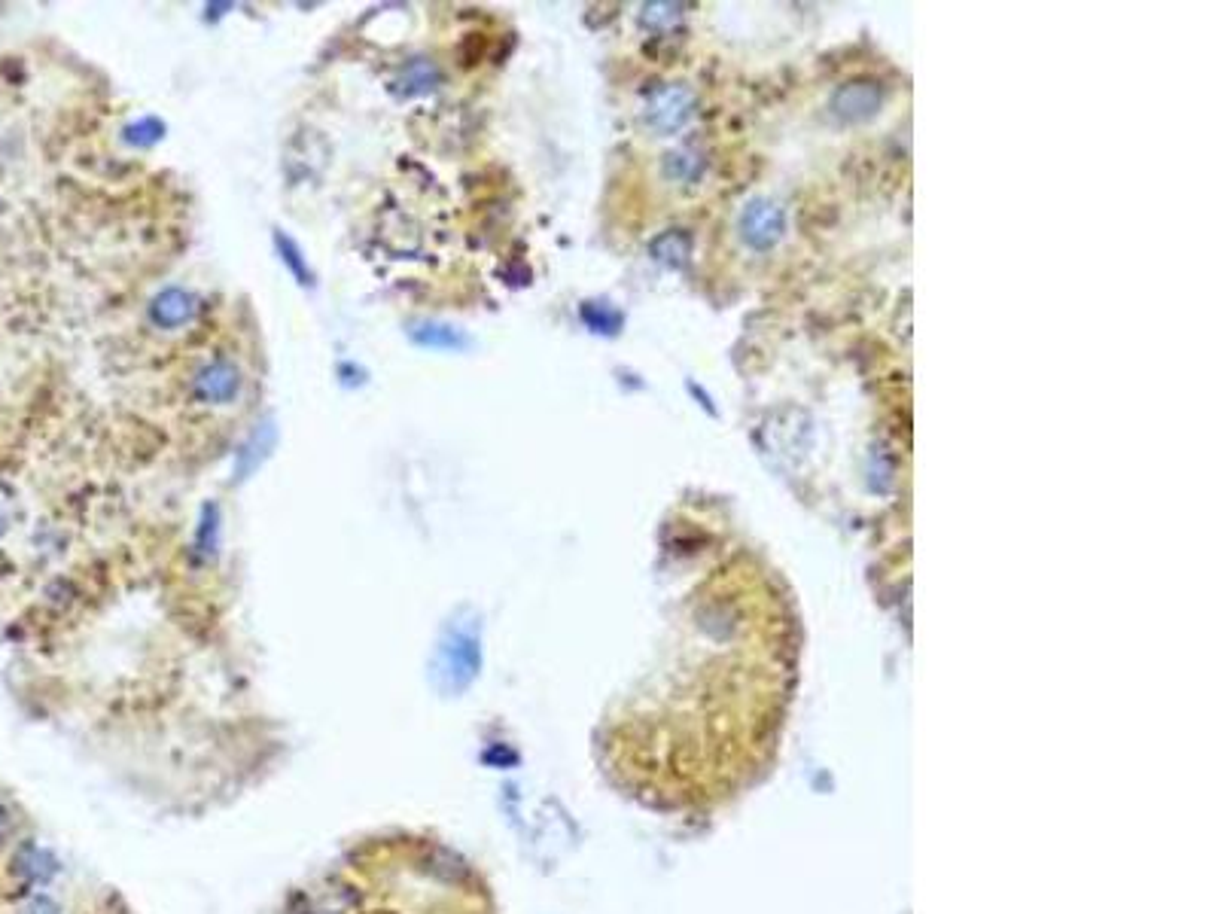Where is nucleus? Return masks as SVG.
Here are the masks:
<instances>
[{
    "instance_id": "f257e3e1",
    "label": "nucleus",
    "mask_w": 1218,
    "mask_h": 914,
    "mask_svg": "<svg viewBox=\"0 0 1218 914\" xmlns=\"http://www.w3.org/2000/svg\"><path fill=\"white\" fill-rule=\"evenodd\" d=\"M241 390V369L226 360L214 357L192 375V394L208 406H229Z\"/></svg>"
},
{
    "instance_id": "f03ea898",
    "label": "nucleus",
    "mask_w": 1218,
    "mask_h": 914,
    "mask_svg": "<svg viewBox=\"0 0 1218 914\" xmlns=\"http://www.w3.org/2000/svg\"><path fill=\"white\" fill-rule=\"evenodd\" d=\"M439 665L454 680V686H466L479 671V640L472 631L451 628L439 646Z\"/></svg>"
},
{
    "instance_id": "7ed1b4c3",
    "label": "nucleus",
    "mask_w": 1218,
    "mask_h": 914,
    "mask_svg": "<svg viewBox=\"0 0 1218 914\" xmlns=\"http://www.w3.org/2000/svg\"><path fill=\"white\" fill-rule=\"evenodd\" d=\"M692 107H695V98H692L689 89L670 86V89H661L649 101L646 119H649V125L655 128V132H676V128H683L689 122Z\"/></svg>"
},
{
    "instance_id": "20e7f679",
    "label": "nucleus",
    "mask_w": 1218,
    "mask_h": 914,
    "mask_svg": "<svg viewBox=\"0 0 1218 914\" xmlns=\"http://www.w3.org/2000/svg\"><path fill=\"white\" fill-rule=\"evenodd\" d=\"M198 311V299L183 287H165L150 302V320L159 330H180Z\"/></svg>"
},
{
    "instance_id": "39448f33",
    "label": "nucleus",
    "mask_w": 1218,
    "mask_h": 914,
    "mask_svg": "<svg viewBox=\"0 0 1218 914\" xmlns=\"http://www.w3.org/2000/svg\"><path fill=\"white\" fill-rule=\"evenodd\" d=\"M275 445H278V427H275V421L256 424V430L244 439L241 451L235 454V479H238V482L250 479V476L265 464V457L275 451Z\"/></svg>"
},
{
    "instance_id": "423d86ee",
    "label": "nucleus",
    "mask_w": 1218,
    "mask_h": 914,
    "mask_svg": "<svg viewBox=\"0 0 1218 914\" xmlns=\"http://www.w3.org/2000/svg\"><path fill=\"white\" fill-rule=\"evenodd\" d=\"M740 232H743V238H747L753 247H771V244L780 238V232H783V214H780V208H777L774 202H765V199L753 202L747 211H743Z\"/></svg>"
},
{
    "instance_id": "0eeeda50",
    "label": "nucleus",
    "mask_w": 1218,
    "mask_h": 914,
    "mask_svg": "<svg viewBox=\"0 0 1218 914\" xmlns=\"http://www.w3.org/2000/svg\"><path fill=\"white\" fill-rule=\"evenodd\" d=\"M877 107H881V89L874 83H850L835 95V113L850 122L868 119Z\"/></svg>"
},
{
    "instance_id": "6e6552de",
    "label": "nucleus",
    "mask_w": 1218,
    "mask_h": 914,
    "mask_svg": "<svg viewBox=\"0 0 1218 914\" xmlns=\"http://www.w3.org/2000/svg\"><path fill=\"white\" fill-rule=\"evenodd\" d=\"M412 342L421 348H433V351H463L469 345V339L463 336V330L451 323H439V320H418L412 323L409 330Z\"/></svg>"
},
{
    "instance_id": "1a4fd4ad",
    "label": "nucleus",
    "mask_w": 1218,
    "mask_h": 914,
    "mask_svg": "<svg viewBox=\"0 0 1218 914\" xmlns=\"http://www.w3.org/2000/svg\"><path fill=\"white\" fill-rule=\"evenodd\" d=\"M220 546V506L217 503H205L198 518V534H195V555L201 558H211L217 555Z\"/></svg>"
},
{
    "instance_id": "9d476101",
    "label": "nucleus",
    "mask_w": 1218,
    "mask_h": 914,
    "mask_svg": "<svg viewBox=\"0 0 1218 914\" xmlns=\"http://www.w3.org/2000/svg\"><path fill=\"white\" fill-rule=\"evenodd\" d=\"M275 244H278V253H281V263L290 269V275H293L302 287H311V284H314V275H311V269H308V259L302 256V247H299L290 235H284V232H275Z\"/></svg>"
},
{
    "instance_id": "9b49d317",
    "label": "nucleus",
    "mask_w": 1218,
    "mask_h": 914,
    "mask_svg": "<svg viewBox=\"0 0 1218 914\" xmlns=\"http://www.w3.org/2000/svg\"><path fill=\"white\" fill-rule=\"evenodd\" d=\"M402 83L409 86V92H427L436 83V68L430 61H412L402 74Z\"/></svg>"
},
{
    "instance_id": "f8f14e48",
    "label": "nucleus",
    "mask_w": 1218,
    "mask_h": 914,
    "mask_svg": "<svg viewBox=\"0 0 1218 914\" xmlns=\"http://www.w3.org/2000/svg\"><path fill=\"white\" fill-rule=\"evenodd\" d=\"M655 256L661 259V263H667V266H680L683 259H686V241H683V235H676V232L664 235V238L655 244Z\"/></svg>"
},
{
    "instance_id": "ddd939ff",
    "label": "nucleus",
    "mask_w": 1218,
    "mask_h": 914,
    "mask_svg": "<svg viewBox=\"0 0 1218 914\" xmlns=\"http://www.w3.org/2000/svg\"><path fill=\"white\" fill-rule=\"evenodd\" d=\"M162 132H165V125L159 119L147 116L138 125L125 128V141H131V144H156L162 138Z\"/></svg>"
},
{
    "instance_id": "4468645a",
    "label": "nucleus",
    "mask_w": 1218,
    "mask_h": 914,
    "mask_svg": "<svg viewBox=\"0 0 1218 914\" xmlns=\"http://www.w3.org/2000/svg\"><path fill=\"white\" fill-rule=\"evenodd\" d=\"M667 168H670V174H673L676 180H692V177L701 171V162H698L695 156H689V153H673L670 162H667Z\"/></svg>"
}]
</instances>
